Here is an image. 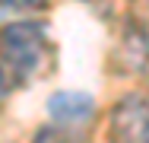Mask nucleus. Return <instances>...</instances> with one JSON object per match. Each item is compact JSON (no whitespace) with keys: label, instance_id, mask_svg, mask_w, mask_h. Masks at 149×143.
<instances>
[{"label":"nucleus","instance_id":"obj_2","mask_svg":"<svg viewBox=\"0 0 149 143\" xmlns=\"http://www.w3.org/2000/svg\"><path fill=\"white\" fill-rule=\"evenodd\" d=\"M114 143H149V99L127 95L111 111Z\"/></svg>","mask_w":149,"mask_h":143},{"label":"nucleus","instance_id":"obj_5","mask_svg":"<svg viewBox=\"0 0 149 143\" xmlns=\"http://www.w3.org/2000/svg\"><path fill=\"white\" fill-rule=\"evenodd\" d=\"M3 10H38L45 6V0H0Z\"/></svg>","mask_w":149,"mask_h":143},{"label":"nucleus","instance_id":"obj_7","mask_svg":"<svg viewBox=\"0 0 149 143\" xmlns=\"http://www.w3.org/2000/svg\"><path fill=\"white\" fill-rule=\"evenodd\" d=\"M146 60H149V57H146Z\"/></svg>","mask_w":149,"mask_h":143},{"label":"nucleus","instance_id":"obj_1","mask_svg":"<svg viewBox=\"0 0 149 143\" xmlns=\"http://www.w3.org/2000/svg\"><path fill=\"white\" fill-rule=\"evenodd\" d=\"M0 57L6 64V73L13 86L38 80L51 60H54V45L45 22H13L0 32Z\"/></svg>","mask_w":149,"mask_h":143},{"label":"nucleus","instance_id":"obj_3","mask_svg":"<svg viewBox=\"0 0 149 143\" xmlns=\"http://www.w3.org/2000/svg\"><path fill=\"white\" fill-rule=\"evenodd\" d=\"M48 114L60 127H83V124H92V118H95V99L89 92L60 89L48 99Z\"/></svg>","mask_w":149,"mask_h":143},{"label":"nucleus","instance_id":"obj_4","mask_svg":"<svg viewBox=\"0 0 149 143\" xmlns=\"http://www.w3.org/2000/svg\"><path fill=\"white\" fill-rule=\"evenodd\" d=\"M35 143H83L70 127H60V124H54V127H41L38 134H35Z\"/></svg>","mask_w":149,"mask_h":143},{"label":"nucleus","instance_id":"obj_6","mask_svg":"<svg viewBox=\"0 0 149 143\" xmlns=\"http://www.w3.org/2000/svg\"><path fill=\"white\" fill-rule=\"evenodd\" d=\"M10 89H13V80H10V73H6V64H3V57H0V102L10 95Z\"/></svg>","mask_w":149,"mask_h":143}]
</instances>
